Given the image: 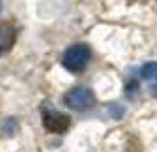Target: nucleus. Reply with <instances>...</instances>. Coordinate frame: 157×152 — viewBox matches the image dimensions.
I'll use <instances>...</instances> for the list:
<instances>
[{"label": "nucleus", "mask_w": 157, "mask_h": 152, "mask_svg": "<svg viewBox=\"0 0 157 152\" xmlns=\"http://www.w3.org/2000/svg\"><path fill=\"white\" fill-rule=\"evenodd\" d=\"M92 57V51L86 44H72L71 48H67L64 53L62 64L67 71L71 72H81L86 67L88 60Z\"/></svg>", "instance_id": "1"}, {"label": "nucleus", "mask_w": 157, "mask_h": 152, "mask_svg": "<svg viewBox=\"0 0 157 152\" xmlns=\"http://www.w3.org/2000/svg\"><path fill=\"white\" fill-rule=\"evenodd\" d=\"M65 104L69 108L76 110V111H85V110H90L95 103V97H94V92L86 87H74L71 88L64 97Z\"/></svg>", "instance_id": "2"}, {"label": "nucleus", "mask_w": 157, "mask_h": 152, "mask_svg": "<svg viewBox=\"0 0 157 152\" xmlns=\"http://www.w3.org/2000/svg\"><path fill=\"white\" fill-rule=\"evenodd\" d=\"M43 124L44 127L50 131V133H57V134H62L69 129L71 126V119L62 113V111H57V110H43Z\"/></svg>", "instance_id": "3"}, {"label": "nucleus", "mask_w": 157, "mask_h": 152, "mask_svg": "<svg viewBox=\"0 0 157 152\" xmlns=\"http://www.w3.org/2000/svg\"><path fill=\"white\" fill-rule=\"evenodd\" d=\"M16 41V29L11 23H0V57L7 53Z\"/></svg>", "instance_id": "4"}, {"label": "nucleus", "mask_w": 157, "mask_h": 152, "mask_svg": "<svg viewBox=\"0 0 157 152\" xmlns=\"http://www.w3.org/2000/svg\"><path fill=\"white\" fill-rule=\"evenodd\" d=\"M138 88H140V85H138V81L136 80L127 81V85H125V95L132 99V97L136 95V92H138Z\"/></svg>", "instance_id": "5"}, {"label": "nucleus", "mask_w": 157, "mask_h": 152, "mask_svg": "<svg viewBox=\"0 0 157 152\" xmlns=\"http://www.w3.org/2000/svg\"><path fill=\"white\" fill-rule=\"evenodd\" d=\"M154 81H155V83H157V72H155V78H154Z\"/></svg>", "instance_id": "6"}, {"label": "nucleus", "mask_w": 157, "mask_h": 152, "mask_svg": "<svg viewBox=\"0 0 157 152\" xmlns=\"http://www.w3.org/2000/svg\"><path fill=\"white\" fill-rule=\"evenodd\" d=\"M0 4H2V0H0Z\"/></svg>", "instance_id": "7"}]
</instances>
